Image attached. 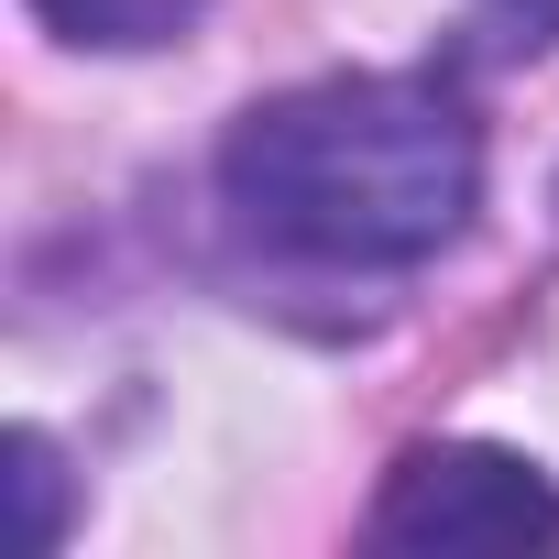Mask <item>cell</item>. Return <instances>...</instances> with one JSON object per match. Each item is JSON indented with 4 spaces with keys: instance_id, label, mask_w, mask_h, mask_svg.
Instances as JSON below:
<instances>
[{
    "instance_id": "1",
    "label": "cell",
    "mask_w": 559,
    "mask_h": 559,
    "mask_svg": "<svg viewBox=\"0 0 559 559\" xmlns=\"http://www.w3.org/2000/svg\"><path fill=\"white\" fill-rule=\"evenodd\" d=\"M219 198L252 241L297 263L406 274L472 230L483 121L450 78H319L230 121Z\"/></svg>"
},
{
    "instance_id": "2",
    "label": "cell",
    "mask_w": 559,
    "mask_h": 559,
    "mask_svg": "<svg viewBox=\"0 0 559 559\" xmlns=\"http://www.w3.org/2000/svg\"><path fill=\"white\" fill-rule=\"evenodd\" d=\"M362 526H373V548H428V559L559 548V483L526 450H493V439H417L384 472Z\"/></svg>"
},
{
    "instance_id": "3",
    "label": "cell",
    "mask_w": 559,
    "mask_h": 559,
    "mask_svg": "<svg viewBox=\"0 0 559 559\" xmlns=\"http://www.w3.org/2000/svg\"><path fill=\"white\" fill-rule=\"evenodd\" d=\"M23 12L56 34V45H88V56H154V45H187L209 0H23Z\"/></svg>"
},
{
    "instance_id": "4",
    "label": "cell",
    "mask_w": 559,
    "mask_h": 559,
    "mask_svg": "<svg viewBox=\"0 0 559 559\" xmlns=\"http://www.w3.org/2000/svg\"><path fill=\"white\" fill-rule=\"evenodd\" d=\"M12 483H23V537L56 548L67 537V461H56L45 428H12Z\"/></svg>"
},
{
    "instance_id": "5",
    "label": "cell",
    "mask_w": 559,
    "mask_h": 559,
    "mask_svg": "<svg viewBox=\"0 0 559 559\" xmlns=\"http://www.w3.org/2000/svg\"><path fill=\"white\" fill-rule=\"evenodd\" d=\"M472 45L504 67H537L559 45V0H472Z\"/></svg>"
}]
</instances>
